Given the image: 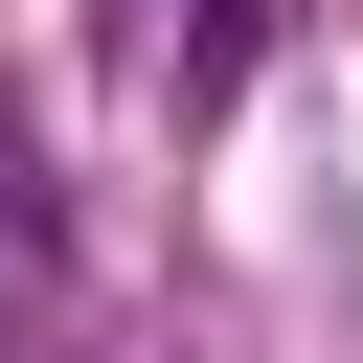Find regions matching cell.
<instances>
[{
  "label": "cell",
  "mask_w": 363,
  "mask_h": 363,
  "mask_svg": "<svg viewBox=\"0 0 363 363\" xmlns=\"http://www.w3.org/2000/svg\"><path fill=\"white\" fill-rule=\"evenodd\" d=\"M227 45H250V0H204V68H227Z\"/></svg>",
  "instance_id": "cell-1"
}]
</instances>
